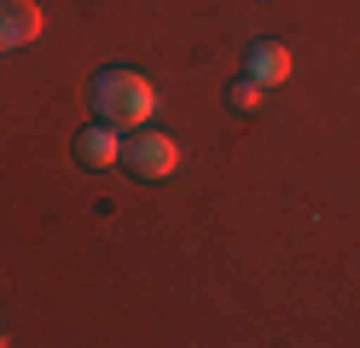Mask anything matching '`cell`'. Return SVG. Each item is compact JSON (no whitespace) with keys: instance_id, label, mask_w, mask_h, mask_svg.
Listing matches in <instances>:
<instances>
[{"instance_id":"obj_1","label":"cell","mask_w":360,"mask_h":348,"mask_svg":"<svg viewBox=\"0 0 360 348\" xmlns=\"http://www.w3.org/2000/svg\"><path fill=\"white\" fill-rule=\"evenodd\" d=\"M94 110H99V122H110L117 134H134V128H146L157 116V87L140 70L110 64V70L94 76Z\"/></svg>"},{"instance_id":"obj_2","label":"cell","mask_w":360,"mask_h":348,"mask_svg":"<svg viewBox=\"0 0 360 348\" xmlns=\"http://www.w3.org/2000/svg\"><path fill=\"white\" fill-rule=\"evenodd\" d=\"M180 139H169V134H157L151 122L146 128H134L128 139H122V169L134 174V180H169L174 169H180Z\"/></svg>"},{"instance_id":"obj_3","label":"cell","mask_w":360,"mask_h":348,"mask_svg":"<svg viewBox=\"0 0 360 348\" xmlns=\"http://www.w3.org/2000/svg\"><path fill=\"white\" fill-rule=\"evenodd\" d=\"M41 30H47L41 0H0V53H18V46L41 41Z\"/></svg>"},{"instance_id":"obj_4","label":"cell","mask_w":360,"mask_h":348,"mask_svg":"<svg viewBox=\"0 0 360 348\" xmlns=\"http://www.w3.org/2000/svg\"><path fill=\"white\" fill-rule=\"evenodd\" d=\"M244 76H250L262 93H267V87H285V82H290V46L274 41V35L250 41V53H244Z\"/></svg>"},{"instance_id":"obj_5","label":"cell","mask_w":360,"mask_h":348,"mask_svg":"<svg viewBox=\"0 0 360 348\" xmlns=\"http://www.w3.org/2000/svg\"><path fill=\"white\" fill-rule=\"evenodd\" d=\"M70 157L82 162V169H110V162H122V134L110 128V122H94V128L76 134Z\"/></svg>"},{"instance_id":"obj_6","label":"cell","mask_w":360,"mask_h":348,"mask_svg":"<svg viewBox=\"0 0 360 348\" xmlns=\"http://www.w3.org/2000/svg\"><path fill=\"white\" fill-rule=\"evenodd\" d=\"M227 105H233L238 116H256V110H262V87H256L250 76H238V82L227 87Z\"/></svg>"}]
</instances>
